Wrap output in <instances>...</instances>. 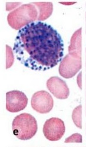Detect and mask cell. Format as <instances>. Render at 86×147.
<instances>
[{
	"label": "cell",
	"instance_id": "8992f818",
	"mask_svg": "<svg viewBox=\"0 0 86 147\" xmlns=\"http://www.w3.org/2000/svg\"><path fill=\"white\" fill-rule=\"evenodd\" d=\"M31 107L35 111L40 114L50 113L53 108L54 101L51 95L45 91L35 92L31 101Z\"/></svg>",
	"mask_w": 86,
	"mask_h": 147
},
{
	"label": "cell",
	"instance_id": "277c9868",
	"mask_svg": "<svg viewBox=\"0 0 86 147\" xmlns=\"http://www.w3.org/2000/svg\"><path fill=\"white\" fill-rule=\"evenodd\" d=\"M81 67V53L70 52L61 61L58 71L61 76L68 79L74 77Z\"/></svg>",
	"mask_w": 86,
	"mask_h": 147
},
{
	"label": "cell",
	"instance_id": "4fadbf2b",
	"mask_svg": "<svg viewBox=\"0 0 86 147\" xmlns=\"http://www.w3.org/2000/svg\"><path fill=\"white\" fill-rule=\"evenodd\" d=\"M64 142L68 143V142H77V143H81L82 142V136L81 135L78 133H76L72 134V136L69 137L68 138H66Z\"/></svg>",
	"mask_w": 86,
	"mask_h": 147
},
{
	"label": "cell",
	"instance_id": "7c38bea8",
	"mask_svg": "<svg viewBox=\"0 0 86 147\" xmlns=\"http://www.w3.org/2000/svg\"><path fill=\"white\" fill-rule=\"evenodd\" d=\"M14 62V56L12 48L8 45H6V69L12 67Z\"/></svg>",
	"mask_w": 86,
	"mask_h": 147
},
{
	"label": "cell",
	"instance_id": "3957f363",
	"mask_svg": "<svg viewBox=\"0 0 86 147\" xmlns=\"http://www.w3.org/2000/svg\"><path fill=\"white\" fill-rule=\"evenodd\" d=\"M13 134L21 140L32 138L38 129L35 118L28 113H22L15 117L12 124Z\"/></svg>",
	"mask_w": 86,
	"mask_h": 147
},
{
	"label": "cell",
	"instance_id": "30bf717a",
	"mask_svg": "<svg viewBox=\"0 0 86 147\" xmlns=\"http://www.w3.org/2000/svg\"><path fill=\"white\" fill-rule=\"evenodd\" d=\"M81 30L80 28L73 34L71 36L68 52H77L81 53Z\"/></svg>",
	"mask_w": 86,
	"mask_h": 147
},
{
	"label": "cell",
	"instance_id": "7a4b0ae2",
	"mask_svg": "<svg viewBox=\"0 0 86 147\" xmlns=\"http://www.w3.org/2000/svg\"><path fill=\"white\" fill-rule=\"evenodd\" d=\"M38 11L31 4H23L11 11L7 16L9 26L16 30H20L28 24L37 20Z\"/></svg>",
	"mask_w": 86,
	"mask_h": 147
},
{
	"label": "cell",
	"instance_id": "52a82bcc",
	"mask_svg": "<svg viewBox=\"0 0 86 147\" xmlns=\"http://www.w3.org/2000/svg\"><path fill=\"white\" fill-rule=\"evenodd\" d=\"M28 104V98L23 92L18 90L6 93V109L10 113H18L24 109Z\"/></svg>",
	"mask_w": 86,
	"mask_h": 147
},
{
	"label": "cell",
	"instance_id": "9c48e42d",
	"mask_svg": "<svg viewBox=\"0 0 86 147\" xmlns=\"http://www.w3.org/2000/svg\"><path fill=\"white\" fill-rule=\"evenodd\" d=\"M32 4L37 7L39 9V16L37 18L38 21H44L50 17L53 11V4L51 2L33 3Z\"/></svg>",
	"mask_w": 86,
	"mask_h": 147
},
{
	"label": "cell",
	"instance_id": "6da1fadb",
	"mask_svg": "<svg viewBox=\"0 0 86 147\" xmlns=\"http://www.w3.org/2000/svg\"><path fill=\"white\" fill-rule=\"evenodd\" d=\"M64 50L60 34L41 21L31 22L20 30L13 47L20 63L34 71H46L56 66L62 60Z\"/></svg>",
	"mask_w": 86,
	"mask_h": 147
},
{
	"label": "cell",
	"instance_id": "5b68a950",
	"mask_svg": "<svg viewBox=\"0 0 86 147\" xmlns=\"http://www.w3.org/2000/svg\"><path fill=\"white\" fill-rule=\"evenodd\" d=\"M66 128L64 121L58 118H51L44 123L43 132L45 137L51 141H57L62 138Z\"/></svg>",
	"mask_w": 86,
	"mask_h": 147
},
{
	"label": "cell",
	"instance_id": "8fae6325",
	"mask_svg": "<svg viewBox=\"0 0 86 147\" xmlns=\"http://www.w3.org/2000/svg\"><path fill=\"white\" fill-rule=\"evenodd\" d=\"M81 113H82V106L79 105L74 109L72 114V119L74 124L80 129L82 128V121H81Z\"/></svg>",
	"mask_w": 86,
	"mask_h": 147
},
{
	"label": "cell",
	"instance_id": "ba28073f",
	"mask_svg": "<svg viewBox=\"0 0 86 147\" xmlns=\"http://www.w3.org/2000/svg\"><path fill=\"white\" fill-rule=\"evenodd\" d=\"M47 88L57 98L67 99L70 94V90L66 82L60 78L54 76L47 81Z\"/></svg>",
	"mask_w": 86,
	"mask_h": 147
}]
</instances>
